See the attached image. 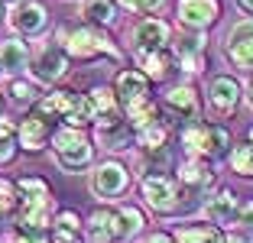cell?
<instances>
[{
  "mask_svg": "<svg viewBox=\"0 0 253 243\" xmlns=\"http://www.w3.org/2000/svg\"><path fill=\"white\" fill-rule=\"evenodd\" d=\"M240 97H244V88H240L231 75H217V78H211V84H208V107H211V114H214L217 120L231 117V114L240 107Z\"/></svg>",
  "mask_w": 253,
  "mask_h": 243,
  "instance_id": "ba28073f",
  "label": "cell"
},
{
  "mask_svg": "<svg viewBox=\"0 0 253 243\" xmlns=\"http://www.w3.org/2000/svg\"><path fill=\"white\" fill-rule=\"evenodd\" d=\"M16 143H20L26 153H42L49 143H52V120L42 117V114H30L23 117L16 126Z\"/></svg>",
  "mask_w": 253,
  "mask_h": 243,
  "instance_id": "8fae6325",
  "label": "cell"
},
{
  "mask_svg": "<svg viewBox=\"0 0 253 243\" xmlns=\"http://www.w3.org/2000/svg\"><path fill=\"white\" fill-rule=\"evenodd\" d=\"M0 62H3V72L7 75H20L23 68H30V49L20 39H7L0 42Z\"/></svg>",
  "mask_w": 253,
  "mask_h": 243,
  "instance_id": "603a6c76",
  "label": "cell"
},
{
  "mask_svg": "<svg viewBox=\"0 0 253 243\" xmlns=\"http://www.w3.org/2000/svg\"><path fill=\"white\" fill-rule=\"evenodd\" d=\"M182 146L188 156H201V159H214V156L227 153L231 146V133L221 123H201V120H188L182 130Z\"/></svg>",
  "mask_w": 253,
  "mask_h": 243,
  "instance_id": "3957f363",
  "label": "cell"
},
{
  "mask_svg": "<svg viewBox=\"0 0 253 243\" xmlns=\"http://www.w3.org/2000/svg\"><path fill=\"white\" fill-rule=\"evenodd\" d=\"M0 78H3V62H0Z\"/></svg>",
  "mask_w": 253,
  "mask_h": 243,
  "instance_id": "60d3db41",
  "label": "cell"
},
{
  "mask_svg": "<svg viewBox=\"0 0 253 243\" xmlns=\"http://www.w3.org/2000/svg\"><path fill=\"white\" fill-rule=\"evenodd\" d=\"M126 188H130V172H126V165L117 162V159L101 162V165L91 172V192H94L101 201L120 198Z\"/></svg>",
  "mask_w": 253,
  "mask_h": 243,
  "instance_id": "5b68a950",
  "label": "cell"
},
{
  "mask_svg": "<svg viewBox=\"0 0 253 243\" xmlns=\"http://www.w3.org/2000/svg\"><path fill=\"white\" fill-rule=\"evenodd\" d=\"M146 227V217H143L140 207L124 204L117 207V240H130V237H140Z\"/></svg>",
  "mask_w": 253,
  "mask_h": 243,
  "instance_id": "d4e9b609",
  "label": "cell"
},
{
  "mask_svg": "<svg viewBox=\"0 0 253 243\" xmlns=\"http://www.w3.org/2000/svg\"><path fill=\"white\" fill-rule=\"evenodd\" d=\"M237 195L231 192V188H221L217 195H211L208 201H205V217H208L211 224H217V227H227V224L237 221Z\"/></svg>",
  "mask_w": 253,
  "mask_h": 243,
  "instance_id": "d6986e66",
  "label": "cell"
},
{
  "mask_svg": "<svg viewBox=\"0 0 253 243\" xmlns=\"http://www.w3.org/2000/svg\"><path fill=\"white\" fill-rule=\"evenodd\" d=\"M205 30H188L185 36L175 42V55H179L182 72L188 75H201L205 72Z\"/></svg>",
  "mask_w": 253,
  "mask_h": 243,
  "instance_id": "4fadbf2b",
  "label": "cell"
},
{
  "mask_svg": "<svg viewBox=\"0 0 253 243\" xmlns=\"http://www.w3.org/2000/svg\"><path fill=\"white\" fill-rule=\"evenodd\" d=\"M250 140H253V126H250Z\"/></svg>",
  "mask_w": 253,
  "mask_h": 243,
  "instance_id": "7bdbcfd3",
  "label": "cell"
},
{
  "mask_svg": "<svg viewBox=\"0 0 253 243\" xmlns=\"http://www.w3.org/2000/svg\"><path fill=\"white\" fill-rule=\"evenodd\" d=\"M78 101H82V94H75V91H68V88H55V91H49V94H42L36 101V111L49 120H55V117L65 120L68 114L78 107Z\"/></svg>",
  "mask_w": 253,
  "mask_h": 243,
  "instance_id": "ac0fdd59",
  "label": "cell"
},
{
  "mask_svg": "<svg viewBox=\"0 0 253 243\" xmlns=\"http://www.w3.org/2000/svg\"><path fill=\"white\" fill-rule=\"evenodd\" d=\"M136 140H140L143 156H149L153 162H163L166 159V143H169V126L163 120H153L143 130H136Z\"/></svg>",
  "mask_w": 253,
  "mask_h": 243,
  "instance_id": "ffe728a7",
  "label": "cell"
},
{
  "mask_svg": "<svg viewBox=\"0 0 253 243\" xmlns=\"http://www.w3.org/2000/svg\"><path fill=\"white\" fill-rule=\"evenodd\" d=\"M175 240H224V230L217 224H201V227H182L175 230Z\"/></svg>",
  "mask_w": 253,
  "mask_h": 243,
  "instance_id": "f546056e",
  "label": "cell"
},
{
  "mask_svg": "<svg viewBox=\"0 0 253 243\" xmlns=\"http://www.w3.org/2000/svg\"><path fill=\"white\" fill-rule=\"evenodd\" d=\"M52 156L59 162V169L65 172H82L94 162V143L88 140L84 126H59L52 130Z\"/></svg>",
  "mask_w": 253,
  "mask_h": 243,
  "instance_id": "6da1fadb",
  "label": "cell"
},
{
  "mask_svg": "<svg viewBox=\"0 0 253 243\" xmlns=\"http://www.w3.org/2000/svg\"><path fill=\"white\" fill-rule=\"evenodd\" d=\"M94 111V120H104V117H117L120 114V101H117V91L114 88H94L91 94H84Z\"/></svg>",
  "mask_w": 253,
  "mask_h": 243,
  "instance_id": "484cf974",
  "label": "cell"
},
{
  "mask_svg": "<svg viewBox=\"0 0 253 243\" xmlns=\"http://www.w3.org/2000/svg\"><path fill=\"white\" fill-rule=\"evenodd\" d=\"M16 188H20V198H30V195H49V182L39 175H23L20 182H16Z\"/></svg>",
  "mask_w": 253,
  "mask_h": 243,
  "instance_id": "1f68e13d",
  "label": "cell"
},
{
  "mask_svg": "<svg viewBox=\"0 0 253 243\" xmlns=\"http://www.w3.org/2000/svg\"><path fill=\"white\" fill-rule=\"evenodd\" d=\"M52 227H62V230H75V234H82V217L75 211H59L55 214V224Z\"/></svg>",
  "mask_w": 253,
  "mask_h": 243,
  "instance_id": "836d02e7",
  "label": "cell"
},
{
  "mask_svg": "<svg viewBox=\"0 0 253 243\" xmlns=\"http://www.w3.org/2000/svg\"><path fill=\"white\" fill-rule=\"evenodd\" d=\"M7 23L16 36H39L49 26V10L42 3H36V0H16L10 7Z\"/></svg>",
  "mask_w": 253,
  "mask_h": 243,
  "instance_id": "52a82bcc",
  "label": "cell"
},
{
  "mask_svg": "<svg viewBox=\"0 0 253 243\" xmlns=\"http://www.w3.org/2000/svg\"><path fill=\"white\" fill-rule=\"evenodd\" d=\"M231 169L244 178H253V140L231 149Z\"/></svg>",
  "mask_w": 253,
  "mask_h": 243,
  "instance_id": "83f0119b",
  "label": "cell"
},
{
  "mask_svg": "<svg viewBox=\"0 0 253 243\" xmlns=\"http://www.w3.org/2000/svg\"><path fill=\"white\" fill-rule=\"evenodd\" d=\"M247 101L253 104V68H250V75H247Z\"/></svg>",
  "mask_w": 253,
  "mask_h": 243,
  "instance_id": "74e56055",
  "label": "cell"
},
{
  "mask_svg": "<svg viewBox=\"0 0 253 243\" xmlns=\"http://www.w3.org/2000/svg\"><path fill=\"white\" fill-rule=\"evenodd\" d=\"M136 65L143 68V75L153 81H166L172 68V55L169 49H140L136 52Z\"/></svg>",
  "mask_w": 253,
  "mask_h": 243,
  "instance_id": "7402d4cb",
  "label": "cell"
},
{
  "mask_svg": "<svg viewBox=\"0 0 253 243\" xmlns=\"http://www.w3.org/2000/svg\"><path fill=\"white\" fill-rule=\"evenodd\" d=\"M163 104H166V111H169L175 120H195L198 111H201L198 91H195L192 84H175V88L163 97Z\"/></svg>",
  "mask_w": 253,
  "mask_h": 243,
  "instance_id": "2e32d148",
  "label": "cell"
},
{
  "mask_svg": "<svg viewBox=\"0 0 253 243\" xmlns=\"http://www.w3.org/2000/svg\"><path fill=\"white\" fill-rule=\"evenodd\" d=\"M117 3L130 13H153V10L163 7V0H117Z\"/></svg>",
  "mask_w": 253,
  "mask_h": 243,
  "instance_id": "d6a6232c",
  "label": "cell"
},
{
  "mask_svg": "<svg viewBox=\"0 0 253 243\" xmlns=\"http://www.w3.org/2000/svg\"><path fill=\"white\" fill-rule=\"evenodd\" d=\"M114 91H117V101H120V111L130 107L136 101H146L149 97V78L136 68H124L114 81Z\"/></svg>",
  "mask_w": 253,
  "mask_h": 243,
  "instance_id": "9a60e30c",
  "label": "cell"
},
{
  "mask_svg": "<svg viewBox=\"0 0 253 243\" xmlns=\"http://www.w3.org/2000/svg\"><path fill=\"white\" fill-rule=\"evenodd\" d=\"M0 111H3V97H0Z\"/></svg>",
  "mask_w": 253,
  "mask_h": 243,
  "instance_id": "b9f144b4",
  "label": "cell"
},
{
  "mask_svg": "<svg viewBox=\"0 0 253 243\" xmlns=\"http://www.w3.org/2000/svg\"><path fill=\"white\" fill-rule=\"evenodd\" d=\"M140 188H143V198H146V204L153 207V211L159 214H172L179 211L182 198H179V185H175V178L163 175V172H146V175H140Z\"/></svg>",
  "mask_w": 253,
  "mask_h": 243,
  "instance_id": "277c9868",
  "label": "cell"
},
{
  "mask_svg": "<svg viewBox=\"0 0 253 243\" xmlns=\"http://www.w3.org/2000/svg\"><path fill=\"white\" fill-rule=\"evenodd\" d=\"M94 133H97V143L104 149H126L133 143V126L126 123V117H104V120H94Z\"/></svg>",
  "mask_w": 253,
  "mask_h": 243,
  "instance_id": "5bb4252c",
  "label": "cell"
},
{
  "mask_svg": "<svg viewBox=\"0 0 253 243\" xmlns=\"http://www.w3.org/2000/svg\"><path fill=\"white\" fill-rule=\"evenodd\" d=\"M224 55L234 68H244V72L253 68V16L237 20L231 26V33L224 39Z\"/></svg>",
  "mask_w": 253,
  "mask_h": 243,
  "instance_id": "8992f818",
  "label": "cell"
},
{
  "mask_svg": "<svg viewBox=\"0 0 253 243\" xmlns=\"http://www.w3.org/2000/svg\"><path fill=\"white\" fill-rule=\"evenodd\" d=\"M237 224L247 227V234H253V201H247V204L237 207Z\"/></svg>",
  "mask_w": 253,
  "mask_h": 243,
  "instance_id": "d590c367",
  "label": "cell"
},
{
  "mask_svg": "<svg viewBox=\"0 0 253 243\" xmlns=\"http://www.w3.org/2000/svg\"><path fill=\"white\" fill-rule=\"evenodd\" d=\"M179 185L185 192H205V188H211V185H214V172H211L208 159L188 156L179 165Z\"/></svg>",
  "mask_w": 253,
  "mask_h": 243,
  "instance_id": "e0dca14e",
  "label": "cell"
},
{
  "mask_svg": "<svg viewBox=\"0 0 253 243\" xmlns=\"http://www.w3.org/2000/svg\"><path fill=\"white\" fill-rule=\"evenodd\" d=\"M82 16L91 26H114L117 7H114V0H82Z\"/></svg>",
  "mask_w": 253,
  "mask_h": 243,
  "instance_id": "cb8c5ba5",
  "label": "cell"
},
{
  "mask_svg": "<svg viewBox=\"0 0 253 243\" xmlns=\"http://www.w3.org/2000/svg\"><path fill=\"white\" fill-rule=\"evenodd\" d=\"M68 75V52L62 49L59 42L52 45H42L36 52V59H33V78L39 84H55Z\"/></svg>",
  "mask_w": 253,
  "mask_h": 243,
  "instance_id": "9c48e42d",
  "label": "cell"
},
{
  "mask_svg": "<svg viewBox=\"0 0 253 243\" xmlns=\"http://www.w3.org/2000/svg\"><path fill=\"white\" fill-rule=\"evenodd\" d=\"M20 207V188L10 178H0V214H13Z\"/></svg>",
  "mask_w": 253,
  "mask_h": 243,
  "instance_id": "4dcf8cb0",
  "label": "cell"
},
{
  "mask_svg": "<svg viewBox=\"0 0 253 243\" xmlns=\"http://www.w3.org/2000/svg\"><path fill=\"white\" fill-rule=\"evenodd\" d=\"M84 237L88 240H117V211L114 207H97L91 211L88 224H84Z\"/></svg>",
  "mask_w": 253,
  "mask_h": 243,
  "instance_id": "44dd1931",
  "label": "cell"
},
{
  "mask_svg": "<svg viewBox=\"0 0 253 243\" xmlns=\"http://www.w3.org/2000/svg\"><path fill=\"white\" fill-rule=\"evenodd\" d=\"M55 42H59L72 59H101V55H107V59L120 62V49L101 33V26H91V23L88 26H72V30L62 26Z\"/></svg>",
  "mask_w": 253,
  "mask_h": 243,
  "instance_id": "7a4b0ae2",
  "label": "cell"
},
{
  "mask_svg": "<svg viewBox=\"0 0 253 243\" xmlns=\"http://www.w3.org/2000/svg\"><path fill=\"white\" fill-rule=\"evenodd\" d=\"M237 7L244 10V13H250V16H253V0H237Z\"/></svg>",
  "mask_w": 253,
  "mask_h": 243,
  "instance_id": "f35d334b",
  "label": "cell"
},
{
  "mask_svg": "<svg viewBox=\"0 0 253 243\" xmlns=\"http://www.w3.org/2000/svg\"><path fill=\"white\" fill-rule=\"evenodd\" d=\"M124 117H126V123L133 126V133H136V130H143L146 123L159 120V107H156L153 97H146V101H136V104H130V107H124Z\"/></svg>",
  "mask_w": 253,
  "mask_h": 243,
  "instance_id": "4316f807",
  "label": "cell"
},
{
  "mask_svg": "<svg viewBox=\"0 0 253 243\" xmlns=\"http://www.w3.org/2000/svg\"><path fill=\"white\" fill-rule=\"evenodd\" d=\"M130 39H133V49H169V39H172V30L169 23L159 20V16H146L140 20L130 30Z\"/></svg>",
  "mask_w": 253,
  "mask_h": 243,
  "instance_id": "7c38bea8",
  "label": "cell"
},
{
  "mask_svg": "<svg viewBox=\"0 0 253 243\" xmlns=\"http://www.w3.org/2000/svg\"><path fill=\"white\" fill-rule=\"evenodd\" d=\"M52 240H82V234H75V230H62V227H55V230H52Z\"/></svg>",
  "mask_w": 253,
  "mask_h": 243,
  "instance_id": "8d00e7d4",
  "label": "cell"
},
{
  "mask_svg": "<svg viewBox=\"0 0 253 243\" xmlns=\"http://www.w3.org/2000/svg\"><path fill=\"white\" fill-rule=\"evenodd\" d=\"M175 16L185 30H208L221 16V0H179Z\"/></svg>",
  "mask_w": 253,
  "mask_h": 243,
  "instance_id": "30bf717a",
  "label": "cell"
},
{
  "mask_svg": "<svg viewBox=\"0 0 253 243\" xmlns=\"http://www.w3.org/2000/svg\"><path fill=\"white\" fill-rule=\"evenodd\" d=\"M7 94H10V101H16V104H33V101H39L36 81H26V78H10Z\"/></svg>",
  "mask_w": 253,
  "mask_h": 243,
  "instance_id": "f1b7e54d",
  "label": "cell"
},
{
  "mask_svg": "<svg viewBox=\"0 0 253 243\" xmlns=\"http://www.w3.org/2000/svg\"><path fill=\"white\" fill-rule=\"evenodd\" d=\"M16 136H7V133H0V165H7V162L16 159Z\"/></svg>",
  "mask_w": 253,
  "mask_h": 243,
  "instance_id": "e575fe53",
  "label": "cell"
},
{
  "mask_svg": "<svg viewBox=\"0 0 253 243\" xmlns=\"http://www.w3.org/2000/svg\"><path fill=\"white\" fill-rule=\"evenodd\" d=\"M0 16H3V0H0Z\"/></svg>",
  "mask_w": 253,
  "mask_h": 243,
  "instance_id": "ab89813d",
  "label": "cell"
}]
</instances>
